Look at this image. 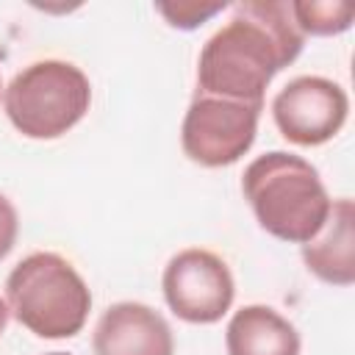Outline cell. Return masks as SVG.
Segmentation results:
<instances>
[{
	"mask_svg": "<svg viewBox=\"0 0 355 355\" xmlns=\"http://www.w3.org/2000/svg\"><path fill=\"white\" fill-rule=\"evenodd\" d=\"M8 316H11V311H8V302L0 297V336L6 333V324H8Z\"/></svg>",
	"mask_w": 355,
	"mask_h": 355,
	"instance_id": "obj_14",
	"label": "cell"
},
{
	"mask_svg": "<svg viewBox=\"0 0 355 355\" xmlns=\"http://www.w3.org/2000/svg\"><path fill=\"white\" fill-rule=\"evenodd\" d=\"M302 261L322 283L341 288L355 283V205L349 197L333 200L322 230L302 244Z\"/></svg>",
	"mask_w": 355,
	"mask_h": 355,
	"instance_id": "obj_9",
	"label": "cell"
},
{
	"mask_svg": "<svg viewBox=\"0 0 355 355\" xmlns=\"http://www.w3.org/2000/svg\"><path fill=\"white\" fill-rule=\"evenodd\" d=\"M94 355H175V338L166 319L144 302H114L103 311L94 338Z\"/></svg>",
	"mask_w": 355,
	"mask_h": 355,
	"instance_id": "obj_8",
	"label": "cell"
},
{
	"mask_svg": "<svg viewBox=\"0 0 355 355\" xmlns=\"http://www.w3.org/2000/svg\"><path fill=\"white\" fill-rule=\"evenodd\" d=\"M241 194L261 230L288 244H308L333 205L316 166L286 150L252 158L241 175Z\"/></svg>",
	"mask_w": 355,
	"mask_h": 355,
	"instance_id": "obj_2",
	"label": "cell"
},
{
	"mask_svg": "<svg viewBox=\"0 0 355 355\" xmlns=\"http://www.w3.org/2000/svg\"><path fill=\"white\" fill-rule=\"evenodd\" d=\"M227 8V3H197V0H178V3H158L155 11L180 31H194L202 22H208L211 17L222 14Z\"/></svg>",
	"mask_w": 355,
	"mask_h": 355,
	"instance_id": "obj_12",
	"label": "cell"
},
{
	"mask_svg": "<svg viewBox=\"0 0 355 355\" xmlns=\"http://www.w3.org/2000/svg\"><path fill=\"white\" fill-rule=\"evenodd\" d=\"M261 111L263 103H239L194 92L180 125L186 158L208 169L236 164L255 141Z\"/></svg>",
	"mask_w": 355,
	"mask_h": 355,
	"instance_id": "obj_5",
	"label": "cell"
},
{
	"mask_svg": "<svg viewBox=\"0 0 355 355\" xmlns=\"http://www.w3.org/2000/svg\"><path fill=\"white\" fill-rule=\"evenodd\" d=\"M291 17L302 36H338L352 28L355 8L349 3H316V0H294Z\"/></svg>",
	"mask_w": 355,
	"mask_h": 355,
	"instance_id": "obj_11",
	"label": "cell"
},
{
	"mask_svg": "<svg viewBox=\"0 0 355 355\" xmlns=\"http://www.w3.org/2000/svg\"><path fill=\"white\" fill-rule=\"evenodd\" d=\"M0 94H3V80H0Z\"/></svg>",
	"mask_w": 355,
	"mask_h": 355,
	"instance_id": "obj_16",
	"label": "cell"
},
{
	"mask_svg": "<svg viewBox=\"0 0 355 355\" xmlns=\"http://www.w3.org/2000/svg\"><path fill=\"white\" fill-rule=\"evenodd\" d=\"M14 319L39 338H72L92 311V291L80 272L58 252H31L6 277Z\"/></svg>",
	"mask_w": 355,
	"mask_h": 355,
	"instance_id": "obj_3",
	"label": "cell"
},
{
	"mask_svg": "<svg viewBox=\"0 0 355 355\" xmlns=\"http://www.w3.org/2000/svg\"><path fill=\"white\" fill-rule=\"evenodd\" d=\"M17 233H19L17 208H14V202L0 191V261L14 250V244H17Z\"/></svg>",
	"mask_w": 355,
	"mask_h": 355,
	"instance_id": "obj_13",
	"label": "cell"
},
{
	"mask_svg": "<svg viewBox=\"0 0 355 355\" xmlns=\"http://www.w3.org/2000/svg\"><path fill=\"white\" fill-rule=\"evenodd\" d=\"M47 355H72V352H47Z\"/></svg>",
	"mask_w": 355,
	"mask_h": 355,
	"instance_id": "obj_15",
	"label": "cell"
},
{
	"mask_svg": "<svg viewBox=\"0 0 355 355\" xmlns=\"http://www.w3.org/2000/svg\"><path fill=\"white\" fill-rule=\"evenodd\" d=\"M305 36L286 0H244L200 50L197 92L239 103H263L272 78L297 61Z\"/></svg>",
	"mask_w": 355,
	"mask_h": 355,
	"instance_id": "obj_1",
	"label": "cell"
},
{
	"mask_svg": "<svg viewBox=\"0 0 355 355\" xmlns=\"http://www.w3.org/2000/svg\"><path fill=\"white\" fill-rule=\"evenodd\" d=\"M227 355H300L297 327L272 305L239 308L225 330Z\"/></svg>",
	"mask_w": 355,
	"mask_h": 355,
	"instance_id": "obj_10",
	"label": "cell"
},
{
	"mask_svg": "<svg viewBox=\"0 0 355 355\" xmlns=\"http://www.w3.org/2000/svg\"><path fill=\"white\" fill-rule=\"evenodd\" d=\"M347 92L322 75H300L288 80L272 100V119L280 136L300 147L330 141L347 122Z\"/></svg>",
	"mask_w": 355,
	"mask_h": 355,
	"instance_id": "obj_7",
	"label": "cell"
},
{
	"mask_svg": "<svg viewBox=\"0 0 355 355\" xmlns=\"http://www.w3.org/2000/svg\"><path fill=\"white\" fill-rule=\"evenodd\" d=\"M169 311L189 324L219 322L236 297L230 266L211 250L189 247L169 258L161 277Z\"/></svg>",
	"mask_w": 355,
	"mask_h": 355,
	"instance_id": "obj_6",
	"label": "cell"
},
{
	"mask_svg": "<svg viewBox=\"0 0 355 355\" xmlns=\"http://www.w3.org/2000/svg\"><path fill=\"white\" fill-rule=\"evenodd\" d=\"M92 105L86 72L61 58L33 61L3 89L8 122L25 139H58L69 133Z\"/></svg>",
	"mask_w": 355,
	"mask_h": 355,
	"instance_id": "obj_4",
	"label": "cell"
}]
</instances>
